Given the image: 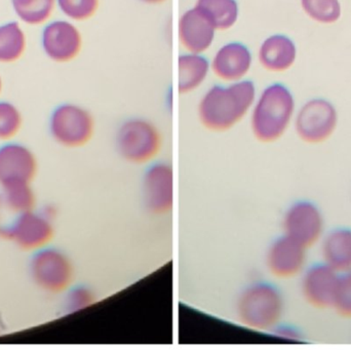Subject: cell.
Instances as JSON below:
<instances>
[{
    "label": "cell",
    "instance_id": "cell-26",
    "mask_svg": "<svg viewBox=\"0 0 351 350\" xmlns=\"http://www.w3.org/2000/svg\"><path fill=\"white\" fill-rule=\"evenodd\" d=\"M332 310L340 318L351 321V271L339 275Z\"/></svg>",
    "mask_w": 351,
    "mask_h": 350
},
{
    "label": "cell",
    "instance_id": "cell-1",
    "mask_svg": "<svg viewBox=\"0 0 351 350\" xmlns=\"http://www.w3.org/2000/svg\"><path fill=\"white\" fill-rule=\"evenodd\" d=\"M256 98L255 84L247 78L215 84L200 98L198 121L206 131L213 133L230 131L250 114Z\"/></svg>",
    "mask_w": 351,
    "mask_h": 350
},
{
    "label": "cell",
    "instance_id": "cell-14",
    "mask_svg": "<svg viewBox=\"0 0 351 350\" xmlns=\"http://www.w3.org/2000/svg\"><path fill=\"white\" fill-rule=\"evenodd\" d=\"M253 53L241 41H228L221 45L213 55L210 71L225 84L247 78L253 66Z\"/></svg>",
    "mask_w": 351,
    "mask_h": 350
},
{
    "label": "cell",
    "instance_id": "cell-25",
    "mask_svg": "<svg viewBox=\"0 0 351 350\" xmlns=\"http://www.w3.org/2000/svg\"><path fill=\"white\" fill-rule=\"evenodd\" d=\"M60 10L73 21H86L96 14L100 0H58Z\"/></svg>",
    "mask_w": 351,
    "mask_h": 350
},
{
    "label": "cell",
    "instance_id": "cell-4",
    "mask_svg": "<svg viewBox=\"0 0 351 350\" xmlns=\"http://www.w3.org/2000/svg\"><path fill=\"white\" fill-rule=\"evenodd\" d=\"M164 147L162 132L152 121L132 117L123 121L115 134V148L128 164L148 166L158 160Z\"/></svg>",
    "mask_w": 351,
    "mask_h": 350
},
{
    "label": "cell",
    "instance_id": "cell-13",
    "mask_svg": "<svg viewBox=\"0 0 351 350\" xmlns=\"http://www.w3.org/2000/svg\"><path fill=\"white\" fill-rule=\"evenodd\" d=\"M36 156L27 146L4 144L0 147V187L31 184L37 174Z\"/></svg>",
    "mask_w": 351,
    "mask_h": 350
},
{
    "label": "cell",
    "instance_id": "cell-31",
    "mask_svg": "<svg viewBox=\"0 0 351 350\" xmlns=\"http://www.w3.org/2000/svg\"><path fill=\"white\" fill-rule=\"evenodd\" d=\"M0 90H1V79H0Z\"/></svg>",
    "mask_w": 351,
    "mask_h": 350
},
{
    "label": "cell",
    "instance_id": "cell-16",
    "mask_svg": "<svg viewBox=\"0 0 351 350\" xmlns=\"http://www.w3.org/2000/svg\"><path fill=\"white\" fill-rule=\"evenodd\" d=\"M43 45L45 53L53 61L69 62L80 53L82 34L72 23L55 21L43 30Z\"/></svg>",
    "mask_w": 351,
    "mask_h": 350
},
{
    "label": "cell",
    "instance_id": "cell-7",
    "mask_svg": "<svg viewBox=\"0 0 351 350\" xmlns=\"http://www.w3.org/2000/svg\"><path fill=\"white\" fill-rule=\"evenodd\" d=\"M95 129V119L90 111L78 105H61L49 119L51 137L66 148L84 147L94 137Z\"/></svg>",
    "mask_w": 351,
    "mask_h": 350
},
{
    "label": "cell",
    "instance_id": "cell-30",
    "mask_svg": "<svg viewBox=\"0 0 351 350\" xmlns=\"http://www.w3.org/2000/svg\"><path fill=\"white\" fill-rule=\"evenodd\" d=\"M140 1L143 2V3L146 4H152V5H158V4L165 3V2L168 1V0H140Z\"/></svg>",
    "mask_w": 351,
    "mask_h": 350
},
{
    "label": "cell",
    "instance_id": "cell-27",
    "mask_svg": "<svg viewBox=\"0 0 351 350\" xmlns=\"http://www.w3.org/2000/svg\"><path fill=\"white\" fill-rule=\"evenodd\" d=\"M22 117L18 109L8 102H0V141L12 139L20 131Z\"/></svg>",
    "mask_w": 351,
    "mask_h": 350
},
{
    "label": "cell",
    "instance_id": "cell-19",
    "mask_svg": "<svg viewBox=\"0 0 351 350\" xmlns=\"http://www.w3.org/2000/svg\"><path fill=\"white\" fill-rule=\"evenodd\" d=\"M179 92L189 94L197 90L208 78L210 72V62L204 53H186L180 55Z\"/></svg>",
    "mask_w": 351,
    "mask_h": 350
},
{
    "label": "cell",
    "instance_id": "cell-10",
    "mask_svg": "<svg viewBox=\"0 0 351 350\" xmlns=\"http://www.w3.org/2000/svg\"><path fill=\"white\" fill-rule=\"evenodd\" d=\"M142 193L146 209L156 216L172 213L175 205L174 168L166 162L156 160L146 166L142 179Z\"/></svg>",
    "mask_w": 351,
    "mask_h": 350
},
{
    "label": "cell",
    "instance_id": "cell-9",
    "mask_svg": "<svg viewBox=\"0 0 351 350\" xmlns=\"http://www.w3.org/2000/svg\"><path fill=\"white\" fill-rule=\"evenodd\" d=\"M338 114L335 107L324 99H313L301 107L294 125L301 141L309 145L325 143L335 133Z\"/></svg>",
    "mask_w": 351,
    "mask_h": 350
},
{
    "label": "cell",
    "instance_id": "cell-8",
    "mask_svg": "<svg viewBox=\"0 0 351 350\" xmlns=\"http://www.w3.org/2000/svg\"><path fill=\"white\" fill-rule=\"evenodd\" d=\"M55 227L49 216L32 210L14 215L8 224L0 225V236L25 251L39 250L49 246Z\"/></svg>",
    "mask_w": 351,
    "mask_h": 350
},
{
    "label": "cell",
    "instance_id": "cell-5",
    "mask_svg": "<svg viewBox=\"0 0 351 350\" xmlns=\"http://www.w3.org/2000/svg\"><path fill=\"white\" fill-rule=\"evenodd\" d=\"M29 275L34 285L43 291L61 294L73 286L75 269L64 251L47 246L33 252L29 261Z\"/></svg>",
    "mask_w": 351,
    "mask_h": 350
},
{
    "label": "cell",
    "instance_id": "cell-15",
    "mask_svg": "<svg viewBox=\"0 0 351 350\" xmlns=\"http://www.w3.org/2000/svg\"><path fill=\"white\" fill-rule=\"evenodd\" d=\"M178 32L180 45L186 51L204 53L212 47L217 29L210 18L194 5L180 16Z\"/></svg>",
    "mask_w": 351,
    "mask_h": 350
},
{
    "label": "cell",
    "instance_id": "cell-17",
    "mask_svg": "<svg viewBox=\"0 0 351 350\" xmlns=\"http://www.w3.org/2000/svg\"><path fill=\"white\" fill-rule=\"evenodd\" d=\"M321 261L338 273L351 271V228L338 226L327 230L317 245Z\"/></svg>",
    "mask_w": 351,
    "mask_h": 350
},
{
    "label": "cell",
    "instance_id": "cell-22",
    "mask_svg": "<svg viewBox=\"0 0 351 350\" xmlns=\"http://www.w3.org/2000/svg\"><path fill=\"white\" fill-rule=\"evenodd\" d=\"M26 39L18 23L0 26V62H14L22 55Z\"/></svg>",
    "mask_w": 351,
    "mask_h": 350
},
{
    "label": "cell",
    "instance_id": "cell-23",
    "mask_svg": "<svg viewBox=\"0 0 351 350\" xmlns=\"http://www.w3.org/2000/svg\"><path fill=\"white\" fill-rule=\"evenodd\" d=\"M12 5L21 20L27 24L39 25L51 16L55 0H12Z\"/></svg>",
    "mask_w": 351,
    "mask_h": 350
},
{
    "label": "cell",
    "instance_id": "cell-20",
    "mask_svg": "<svg viewBox=\"0 0 351 350\" xmlns=\"http://www.w3.org/2000/svg\"><path fill=\"white\" fill-rule=\"evenodd\" d=\"M195 6L210 18L217 31L229 30L239 21L237 0H196Z\"/></svg>",
    "mask_w": 351,
    "mask_h": 350
},
{
    "label": "cell",
    "instance_id": "cell-11",
    "mask_svg": "<svg viewBox=\"0 0 351 350\" xmlns=\"http://www.w3.org/2000/svg\"><path fill=\"white\" fill-rule=\"evenodd\" d=\"M308 250L282 234L274 238L266 250V269L274 279L280 281L300 277L308 265Z\"/></svg>",
    "mask_w": 351,
    "mask_h": 350
},
{
    "label": "cell",
    "instance_id": "cell-2",
    "mask_svg": "<svg viewBox=\"0 0 351 350\" xmlns=\"http://www.w3.org/2000/svg\"><path fill=\"white\" fill-rule=\"evenodd\" d=\"M295 100L284 84H270L262 90L250 111L252 135L262 144H272L284 137L294 118Z\"/></svg>",
    "mask_w": 351,
    "mask_h": 350
},
{
    "label": "cell",
    "instance_id": "cell-18",
    "mask_svg": "<svg viewBox=\"0 0 351 350\" xmlns=\"http://www.w3.org/2000/svg\"><path fill=\"white\" fill-rule=\"evenodd\" d=\"M294 41L282 34H274L264 39L258 49V61L265 70L282 72L290 69L296 60Z\"/></svg>",
    "mask_w": 351,
    "mask_h": 350
},
{
    "label": "cell",
    "instance_id": "cell-3",
    "mask_svg": "<svg viewBox=\"0 0 351 350\" xmlns=\"http://www.w3.org/2000/svg\"><path fill=\"white\" fill-rule=\"evenodd\" d=\"M285 312L284 293L271 282H254L237 298V320L250 330L271 332L282 322Z\"/></svg>",
    "mask_w": 351,
    "mask_h": 350
},
{
    "label": "cell",
    "instance_id": "cell-6",
    "mask_svg": "<svg viewBox=\"0 0 351 350\" xmlns=\"http://www.w3.org/2000/svg\"><path fill=\"white\" fill-rule=\"evenodd\" d=\"M282 234L307 249L317 246L327 232L323 210L315 201L298 199L291 203L282 218Z\"/></svg>",
    "mask_w": 351,
    "mask_h": 350
},
{
    "label": "cell",
    "instance_id": "cell-24",
    "mask_svg": "<svg viewBox=\"0 0 351 350\" xmlns=\"http://www.w3.org/2000/svg\"><path fill=\"white\" fill-rule=\"evenodd\" d=\"M303 10L313 20L323 24H333L341 16L338 0H301Z\"/></svg>",
    "mask_w": 351,
    "mask_h": 350
},
{
    "label": "cell",
    "instance_id": "cell-21",
    "mask_svg": "<svg viewBox=\"0 0 351 350\" xmlns=\"http://www.w3.org/2000/svg\"><path fill=\"white\" fill-rule=\"evenodd\" d=\"M1 203L6 211L12 215L35 209L34 190L31 184H14L2 187Z\"/></svg>",
    "mask_w": 351,
    "mask_h": 350
},
{
    "label": "cell",
    "instance_id": "cell-29",
    "mask_svg": "<svg viewBox=\"0 0 351 350\" xmlns=\"http://www.w3.org/2000/svg\"><path fill=\"white\" fill-rule=\"evenodd\" d=\"M272 336L282 341L289 342H301L304 339L302 331L295 327L294 325L280 323L270 332Z\"/></svg>",
    "mask_w": 351,
    "mask_h": 350
},
{
    "label": "cell",
    "instance_id": "cell-12",
    "mask_svg": "<svg viewBox=\"0 0 351 350\" xmlns=\"http://www.w3.org/2000/svg\"><path fill=\"white\" fill-rule=\"evenodd\" d=\"M339 275L319 261L307 265L300 277V293L307 305L317 310L333 308Z\"/></svg>",
    "mask_w": 351,
    "mask_h": 350
},
{
    "label": "cell",
    "instance_id": "cell-28",
    "mask_svg": "<svg viewBox=\"0 0 351 350\" xmlns=\"http://www.w3.org/2000/svg\"><path fill=\"white\" fill-rule=\"evenodd\" d=\"M66 293L65 308L69 314L86 310L97 300L94 292L84 285L72 286Z\"/></svg>",
    "mask_w": 351,
    "mask_h": 350
}]
</instances>
